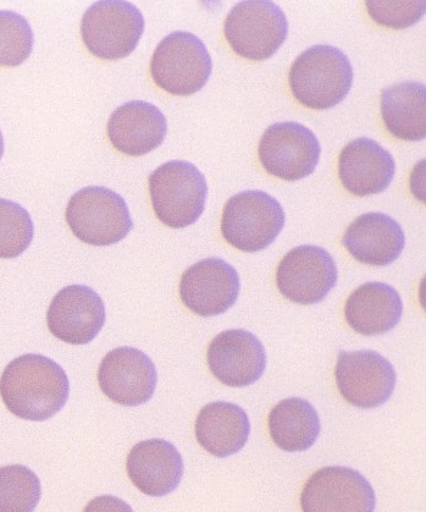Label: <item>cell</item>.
I'll return each mask as SVG.
<instances>
[{"label": "cell", "mask_w": 426, "mask_h": 512, "mask_svg": "<svg viewBox=\"0 0 426 512\" xmlns=\"http://www.w3.org/2000/svg\"><path fill=\"white\" fill-rule=\"evenodd\" d=\"M70 394L62 366L46 356L27 354L9 363L0 378V396L11 414L43 422L57 415Z\"/></svg>", "instance_id": "1"}, {"label": "cell", "mask_w": 426, "mask_h": 512, "mask_svg": "<svg viewBox=\"0 0 426 512\" xmlns=\"http://www.w3.org/2000/svg\"><path fill=\"white\" fill-rule=\"evenodd\" d=\"M292 95L304 107L328 110L340 104L351 91L350 59L333 46L318 44L293 62L289 76Z\"/></svg>", "instance_id": "2"}, {"label": "cell", "mask_w": 426, "mask_h": 512, "mask_svg": "<svg viewBox=\"0 0 426 512\" xmlns=\"http://www.w3.org/2000/svg\"><path fill=\"white\" fill-rule=\"evenodd\" d=\"M148 183L154 213L167 227L187 228L201 218L208 184L196 165L186 161L164 163L149 175Z\"/></svg>", "instance_id": "3"}, {"label": "cell", "mask_w": 426, "mask_h": 512, "mask_svg": "<svg viewBox=\"0 0 426 512\" xmlns=\"http://www.w3.org/2000/svg\"><path fill=\"white\" fill-rule=\"evenodd\" d=\"M281 203L267 192L251 190L231 197L221 218V234L242 252L267 249L285 227Z\"/></svg>", "instance_id": "4"}, {"label": "cell", "mask_w": 426, "mask_h": 512, "mask_svg": "<svg viewBox=\"0 0 426 512\" xmlns=\"http://www.w3.org/2000/svg\"><path fill=\"white\" fill-rule=\"evenodd\" d=\"M66 222L77 239L92 246L118 244L134 228L124 198L102 186H88L70 198Z\"/></svg>", "instance_id": "5"}, {"label": "cell", "mask_w": 426, "mask_h": 512, "mask_svg": "<svg viewBox=\"0 0 426 512\" xmlns=\"http://www.w3.org/2000/svg\"><path fill=\"white\" fill-rule=\"evenodd\" d=\"M213 71L206 44L191 32L170 33L158 44L151 60L153 81L174 96L201 91Z\"/></svg>", "instance_id": "6"}, {"label": "cell", "mask_w": 426, "mask_h": 512, "mask_svg": "<svg viewBox=\"0 0 426 512\" xmlns=\"http://www.w3.org/2000/svg\"><path fill=\"white\" fill-rule=\"evenodd\" d=\"M224 33L230 47L240 57L263 62L279 51L289 35V21L273 2L248 0L232 8Z\"/></svg>", "instance_id": "7"}, {"label": "cell", "mask_w": 426, "mask_h": 512, "mask_svg": "<svg viewBox=\"0 0 426 512\" xmlns=\"http://www.w3.org/2000/svg\"><path fill=\"white\" fill-rule=\"evenodd\" d=\"M145 18L134 4L107 0L91 5L81 22L82 40L97 58L119 60L135 51Z\"/></svg>", "instance_id": "8"}, {"label": "cell", "mask_w": 426, "mask_h": 512, "mask_svg": "<svg viewBox=\"0 0 426 512\" xmlns=\"http://www.w3.org/2000/svg\"><path fill=\"white\" fill-rule=\"evenodd\" d=\"M335 378L342 398L364 410L386 404L397 383L391 362L372 350L340 352Z\"/></svg>", "instance_id": "9"}, {"label": "cell", "mask_w": 426, "mask_h": 512, "mask_svg": "<svg viewBox=\"0 0 426 512\" xmlns=\"http://www.w3.org/2000/svg\"><path fill=\"white\" fill-rule=\"evenodd\" d=\"M322 147L306 126L286 121L269 126L260 139L258 154L267 173L286 181H298L313 174Z\"/></svg>", "instance_id": "10"}, {"label": "cell", "mask_w": 426, "mask_h": 512, "mask_svg": "<svg viewBox=\"0 0 426 512\" xmlns=\"http://www.w3.org/2000/svg\"><path fill=\"white\" fill-rule=\"evenodd\" d=\"M339 271L333 256L323 247H295L282 258L276 285L287 300L300 305L322 302L334 289Z\"/></svg>", "instance_id": "11"}, {"label": "cell", "mask_w": 426, "mask_h": 512, "mask_svg": "<svg viewBox=\"0 0 426 512\" xmlns=\"http://www.w3.org/2000/svg\"><path fill=\"white\" fill-rule=\"evenodd\" d=\"M241 291L240 275L230 263L207 258L182 274L180 296L188 310L202 317L223 315L236 304Z\"/></svg>", "instance_id": "12"}, {"label": "cell", "mask_w": 426, "mask_h": 512, "mask_svg": "<svg viewBox=\"0 0 426 512\" xmlns=\"http://www.w3.org/2000/svg\"><path fill=\"white\" fill-rule=\"evenodd\" d=\"M157 382L156 366L138 349L126 346L109 351L99 365V387L115 404L134 407L148 403Z\"/></svg>", "instance_id": "13"}, {"label": "cell", "mask_w": 426, "mask_h": 512, "mask_svg": "<svg viewBox=\"0 0 426 512\" xmlns=\"http://www.w3.org/2000/svg\"><path fill=\"white\" fill-rule=\"evenodd\" d=\"M376 497L362 473L343 466H329L309 478L301 495L303 511L373 512Z\"/></svg>", "instance_id": "14"}, {"label": "cell", "mask_w": 426, "mask_h": 512, "mask_svg": "<svg viewBox=\"0 0 426 512\" xmlns=\"http://www.w3.org/2000/svg\"><path fill=\"white\" fill-rule=\"evenodd\" d=\"M207 361L213 376L232 388L256 383L267 368L262 341L245 329L225 330L217 335L209 345Z\"/></svg>", "instance_id": "15"}, {"label": "cell", "mask_w": 426, "mask_h": 512, "mask_svg": "<svg viewBox=\"0 0 426 512\" xmlns=\"http://www.w3.org/2000/svg\"><path fill=\"white\" fill-rule=\"evenodd\" d=\"M102 297L85 285H70L54 296L47 313L49 332L71 345L90 344L104 327Z\"/></svg>", "instance_id": "16"}, {"label": "cell", "mask_w": 426, "mask_h": 512, "mask_svg": "<svg viewBox=\"0 0 426 512\" xmlns=\"http://www.w3.org/2000/svg\"><path fill=\"white\" fill-rule=\"evenodd\" d=\"M126 470L138 491L160 498L180 486L184 460L174 444L164 439H149L132 448Z\"/></svg>", "instance_id": "17"}, {"label": "cell", "mask_w": 426, "mask_h": 512, "mask_svg": "<svg viewBox=\"0 0 426 512\" xmlns=\"http://www.w3.org/2000/svg\"><path fill=\"white\" fill-rule=\"evenodd\" d=\"M168 123L162 110L152 103L132 101L114 110L108 121V136L115 150L141 157L162 145Z\"/></svg>", "instance_id": "18"}, {"label": "cell", "mask_w": 426, "mask_h": 512, "mask_svg": "<svg viewBox=\"0 0 426 512\" xmlns=\"http://www.w3.org/2000/svg\"><path fill=\"white\" fill-rule=\"evenodd\" d=\"M395 173L396 164L391 153L367 137L348 143L340 154V180L354 196L381 194L391 185Z\"/></svg>", "instance_id": "19"}, {"label": "cell", "mask_w": 426, "mask_h": 512, "mask_svg": "<svg viewBox=\"0 0 426 512\" xmlns=\"http://www.w3.org/2000/svg\"><path fill=\"white\" fill-rule=\"evenodd\" d=\"M342 244L354 260L368 266L386 267L401 257L405 231L384 213H365L346 230Z\"/></svg>", "instance_id": "20"}, {"label": "cell", "mask_w": 426, "mask_h": 512, "mask_svg": "<svg viewBox=\"0 0 426 512\" xmlns=\"http://www.w3.org/2000/svg\"><path fill=\"white\" fill-rule=\"evenodd\" d=\"M403 302L391 285L365 283L354 290L345 305V318L354 332L374 337L391 332L400 323Z\"/></svg>", "instance_id": "21"}, {"label": "cell", "mask_w": 426, "mask_h": 512, "mask_svg": "<svg viewBox=\"0 0 426 512\" xmlns=\"http://www.w3.org/2000/svg\"><path fill=\"white\" fill-rule=\"evenodd\" d=\"M197 442L215 458H229L245 448L251 434L250 418L241 406L224 401L208 404L199 412Z\"/></svg>", "instance_id": "22"}, {"label": "cell", "mask_w": 426, "mask_h": 512, "mask_svg": "<svg viewBox=\"0 0 426 512\" xmlns=\"http://www.w3.org/2000/svg\"><path fill=\"white\" fill-rule=\"evenodd\" d=\"M381 115L391 135L403 141H423L426 136V87L420 82H401L386 88Z\"/></svg>", "instance_id": "23"}, {"label": "cell", "mask_w": 426, "mask_h": 512, "mask_svg": "<svg viewBox=\"0 0 426 512\" xmlns=\"http://www.w3.org/2000/svg\"><path fill=\"white\" fill-rule=\"evenodd\" d=\"M271 439L287 453L311 449L320 436V418L309 401L290 398L280 401L268 417Z\"/></svg>", "instance_id": "24"}, {"label": "cell", "mask_w": 426, "mask_h": 512, "mask_svg": "<svg viewBox=\"0 0 426 512\" xmlns=\"http://www.w3.org/2000/svg\"><path fill=\"white\" fill-rule=\"evenodd\" d=\"M41 495L40 478L29 467H0V512H31Z\"/></svg>", "instance_id": "25"}, {"label": "cell", "mask_w": 426, "mask_h": 512, "mask_svg": "<svg viewBox=\"0 0 426 512\" xmlns=\"http://www.w3.org/2000/svg\"><path fill=\"white\" fill-rule=\"evenodd\" d=\"M33 235L35 227L30 213L19 203L0 198V258L21 256L29 249Z\"/></svg>", "instance_id": "26"}, {"label": "cell", "mask_w": 426, "mask_h": 512, "mask_svg": "<svg viewBox=\"0 0 426 512\" xmlns=\"http://www.w3.org/2000/svg\"><path fill=\"white\" fill-rule=\"evenodd\" d=\"M35 36L24 16L0 10V66H19L29 59Z\"/></svg>", "instance_id": "27"}, {"label": "cell", "mask_w": 426, "mask_h": 512, "mask_svg": "<svg viewBox=\"0 0 426 512\" xmlns=\"http://www.w3.org/2000/svg\"><path fill=\"white\" fill-rule=\"evenodd\" d=\"M370 18L387 29L402 30L418 24L425 15L426 3L422 2H365Z\"/></svg>", "instance_id": "28"}, {"label": "cell", "mask_w": 426, "mask_h": 512, "mask_svg": "<svg viewBox=\"0 0 426 512\" xmlns=\"http://www.w3.org/2000/svg\"><path fill=\"white\" fill-rule=\"evenodd\" d=\"M3 154H4V139H3L2 130H0V159H2Z\"/></svg>", "instance_id": "29"}]
</instances>
